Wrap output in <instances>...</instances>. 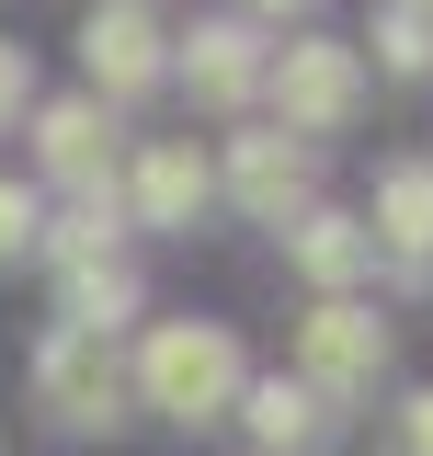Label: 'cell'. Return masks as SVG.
<instances>
[{"instance_id": "1", "label": "cell", "mask_w": 433, "mask_h": 456, "mask_svg": "<svg viewBox=\"0 0 433 456\" xmlns=\"http://www.w3.org/2000/svg\"><path fill=\"white\" fill-rule=\"evenodd\" d=\"M240 388H251V365H240V331H216V320H160L137 342V399L171 422H228Z\"/></svg>"}, {"instance_id": "2", "label": "cell", "mask_w": 433, "mask_h": 456, "mask_svg": "<svg viewBox=\"0 0 433 456\" xmlns=\"http://www.w3.org/2000/svg\"><path fill=\"white\" fill-rule=\"evenodd\" d=\"M263 92L285 103V137L308 149V137H342V126H354V103H365V57L331 46V35H297V46H274Z\"/></svg>"}, {"instance_id": "3", "label": "cell", "mask_w": 433, "mask_h": 456, "mask_svg": "<svg viewBox=\"0 0 433 456\" xmlns=\"http://www.w3.org/2000/svg\"><path fill=\"white\" fill-rule=\"evenodd\" d=\"M35 411H46L57 434H103L114 411H126V354L103 331H46L35 342Z\"/></svg>"}, {"instance_id": "4", "label": "cell", "mask_w": 433, "mask_h": 456, "mask_svg": "<svg viewBox=\"0 0 433 456\" xmlns=\"http://www.w3.org/2000/svg\"><path fill=\"white\" fill-rule=\"evenodd\" d=\"M297 365H308V377H297V388L320 399H365L388 377V320L377 308H354V297H320V308H308V320H297Z\"/></svg>"}, {"instance_id": "5", "label": "cell", "mask_w": 433, "mask_h": 456, "mask_svg": "<svg viewBox=\"0 0 433 456\" xmlns=\"http://www.w3.org/2000/svg\"><path fill=\"white\" fill-rule=\"evenodd\" d=\"M80 69H92V103H137L171 69V35L149 23V0H92L80 23Z\"/></svg>"}, {"instance_id": "6", "label": "cell", "mask_w": 433, "mask_h": 456, "mask_svg": "<svg viewBox=\"0 0 433 456\" xmlns=\"http://www.w3.org/2000/svg\"><path fill=\"white\" fill-rule=\"evenodd\" d=\"M183 92L194 103H216V114H240L251 92H263V69H274V46H263V23H240V12H216V23H194L183 35Z\"/></svg>"}, {"instance_id": "7", "label": "cell", "mask_w": 433, "mask_h": 456, "mask_svg": "<svg viewBox=\"0 0 433 456\" xmlns=\"http://www.w3.org/2000/svg\"><path fill=\"white\" fill-rule=\"evenodd\" d=\"M35 160H46V183H69V194H114V114L92 103V92L35 103Z\"/></svg>"}, {"instance_id": "8", "label": "cell", "mask_w": 433, "mask_h": 456, "mask_svg": "<svg viewBox=\"0 0 433 456\" xmlns=\"http://www.w3.org/2000/svg\"><path fill=\"white\" fill-rule=\"evenodd\" d=\"M228 194H240L263 228H297V217H308V149H297L285 126H251V137H228Z\"/></svg>"}, {"instance_id": "9", "label": "cell", "mask_w": 433, "mask_h": 456, "mask_svg": "<svg viewBox=\"0 0 433 456\" xmlns=\"http://www.w3.org/2000/svg\"><path fill=\"white\" fill-rule=\"evenodd\" d=\"M285 263L320 285V297H354V285L377 274V240H365V217H342V206H308V217L285 228Z\"/></svg>"}, {"instance_id": "10", "label": "cell", "mask_w": 433, "mask_h": 456, "mask_svg": "<svg viewBox=\"0 0 433 456\" xmlns=\"http://www.w3.org/2000/svg\"><path fill=\"white\" fill-rule=\"evenodd\" d=\"M126 194H137V228H194V217L216 206V171L194 160L183 137H160V149L137 160V183H126Z\"/></svg>"}, {"instance_id": "11", "label": "cell", "mask_w": 433, "mask_h": 456, "mask_svg": "<svg viewBox=\"0 0 433 456\" xmlns=\"http://www.w3.org/2000/svg\"><path fill=\"white\" fill-rule=\"evenodd\" d=\"M365 240H388L411 274H433V160H388L377 171V217H365Z\"/></svg>"}, {"instance_id": "12", "label": "cell", "mask_w": 433, "mask_h": 456, "mask_svg": "<svg viewBox=\"0 0 433 456\" xmlns=\"http://www.w3.org/2000/svg\"><path fill=\"white\" fill-rule=\"evenodd\" d=\"M114 320H137V274H126V263H69V274H57V331H103L114 342Z\"/></svg>"}, {"instance_id": "13", "label": "cell", "mask_w": 433, "mask_h": 456, "mask_svg": "<svg viewBox=\"0 0 433 456\" xmlns=\"http://www.w3.org/2000/svg\"><path fill=\"white\" fill-rule=\"evenodd\" d=\"M240 422L263 434V456H297V445H320V399L297 388V377H251V388H240Z\"/></svg>"}, {"instance_id": "14", "label": "cell", "mask_w": 433, "mask_h": 456, "mask_svg": "<svg viewBox=\"0 0 433 456\" xmlns=\"http://www.w3.org/2000/svg\"><path fill=\"white\" fill-rule=\"evenodd\" d=\"M114 217H126V206H114V194H80V206H69V217L46 228V251H57V274H69V263H103V251H114Z\"/></svg>"}, {"instance_id": "15", "label": "cell", "mask_w": 433, "mask_h": 456, "mask_svg": "<svg viewBox=\"0 0 433 456\" xmlns=\"http://www.w3.org/2000/svg\"><path fill=\"white\" fill-rule=\"evenodd\" d=\"M377 57L399 69V80H422V69H433V23H422V12H377Z\"/></svg>"}, {"instance_id": "16", "label": "cell", "mask_w": 433, "mask_h": 456, "mask_svg": "<svg viewBox=\"0 0 433 456\" xmlns=\"http://www.w3.org/2000/svg\"><path fill=\"white\" fill-rule=\"evenodd\" d=\"M46 240V206H35V183H0V263L12 251H35Z\"/></svg>"}, {"instance_id": "17", "label": "cell", "mask_w": 433, "mask_h": 456, "mask_svg": "<svg viewBox=\"0 0 433 456\" xmlns=\"http://www.w3.org/2000/svg\"><path fill=\"white\" fill-rule=\"evenodd\" d=\"M35 103V69H23V46H12V35H0V126H12V114Z\"/></svg>"}, {"instance_id": "18", "label": "cell", "mask_w": 433, "mask_h": 456, "mask_svg": "<svg viewBox=\"0 0 433 456\" xmlns=\"http://www.w3.org/2000/svg\"><path fill=\"white\" fill-rule=\"evenodd\" d=\"M399 445H411V456H433V388L411 399V411H399Z\"/></svg>"}, {"instance_id": "19", "label": "cell", "mask_w": 433, "mask_h": 456, "mask_svg": "<svg viewBox=\"0 0 433 456\" xmlns=\"http://www.w3.org/2000/svg\"><path fill=\"white\" fill-rule=\"evenodd\" d=\"M285 12H320V0H240V23H285Z\"/></svg>"}, {"instance_id": "20", "label": "cell", "mask_w": 433, "mask_h": 456, "mask_svg": "<svg viewBox=\"0 0 433 456\" xmlns=\"http://www.w3.org/2000/svg\"><path fill=\"white\" fill-rule=\"evenodd\" d=\"M388 12H422V23H433V0H388Z\"/></svg>"}]
</instances>
